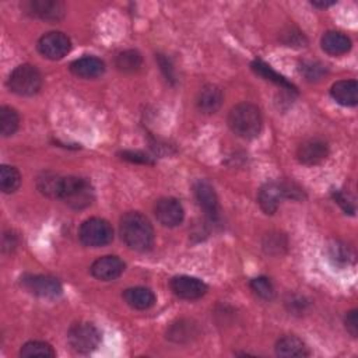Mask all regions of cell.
Instances as JSON below:
<instances>
[{"label":"cell","mask_w":358,"mask_h":358,"mask_svg":"<svg viewBox=\"0 0 358 358\" xmlns=\"http://www.w3.org/2000/svg\"><path fill=\"white\" fill-rule=\"evenodd\" d=\"M333 4H336V1H319V0H315V1H312V6H315V7H317V8H324V7H329V6H333Z\"/></svg>","instance_id":"d590c367"},{"label":"cell","mask_w":358,"mask_h":358,"mask_svg":"<svg viewBox=\"0 0 358 358\" xmlns=\"http://www.w3.org/2000/svg\"><path fill=\"white\" fill-rule=\"evenodd\" d=\"M7 85L11 92L21 96H32L42 87V76L32 64H20L8 76Z\"/></svg>","instance_id":"277c9868"},{"label":"cell","mask_w":358,"mask_h":358,"mask_svg":"<svg viewBox=\"0 0 358 358\" xmlns=\"http://www.w3.org/2000/svg\"><path fill=\"white\" fill-rule=\"evenodd\" d=\"M120 158L129 162H136V164H154L151 157L141 151H131V150H124L120 154Z\"/></svg>","instance_id":"4dcf8cb0"},{"label":"cell","mask_w":358,"mask_h":358,"mask_svg":"<svg viewBox=\"0 0 358 358\" xmlns=\"http://www.w3.org/2000/svg\"><path fill=\"white\" fill-rule=\"evenodd\" d=\"M71 49L70 38L59 31H52L42 35L38 41L39 53L50 60L63 59Z\"/></svg>","instance_id":"ba28073f"},{"label":"cell","mask_w":358,"mask_h":358,"mask_svg":"<svg viewBox=\"0 0 358 358\" xmlns=\"http://www.w3.org/2000/svg\"><path fill=\"white\" fill-rule=\"evenodd\" d=\"M333 197H334V200L337 201V204H340V207L345 211V214H347V213H348V214H354L355 207H354L352 201L348 199V196H345L344 193H341L340 190H337V192H333Z\"/></svg>","instance_id":"836d02e7"},{"label":"cell","mask_w":358,"mask_h":358,"mask_svg":"<svg viewBox=\"0 0 358 358\" xmlns=\"http://www.w3.org/2000/svg\"><path fill=\"white\" fill-rule=\"evenodd\" d=\"M322 49L331 56H341L350 52L351 49V39L338 31H327L323 34L320 39Z\"/></svg>","instance_id":"d6986e66"},{"label":"cell","mask_w":358,"mask_h":358,"mask_svg":"<svg viewBox=\"0 0 358 358\" xmlns=\"http://www.w3.org/2000/svg\"><path fill=\"white\" fill-rule=\"evenodd\" d=\"M20 124V117L15 109L10 106L0 108V131L4 137L13 136Z\"/></svg>","instance_id":"4316f807"},{"label":"cell","mask_w":358,"mask_h":358,"mask_svg":"<svg viewBox=\"0 0 358 358\" xmlns=\"http://www.w3.org/2000/svg\"><path fill=\"white\" fill-rule=\"evenodd\" d=\"M284 199V192L281 182H267L264 183L257 194V203L266 214H274L278 210L281 200Z\"/></svg>","instance_id":"9a60e30c"},{"label":"cell","mask_w":358,"mask_h":358,"mask_svg":"<svg viewBox=\"0 0 358 358\" xmlns=\"http://www.w3.org/2000/svg\"><path fill=\"white\" fill-rule=\"evenodd\" d=\"M20 355L24 358H53L56 352L45 341H28L21 347Z\"/></svg>","instance_id":"cb8c5ba5"},{"label":"cell","mask_w":358,"mask_h":358,"mask_svg":"<svg viewBox=\"0 0 358 358\" xmlns=\"http://www.w3.org/2000/svg\"><path fill=\"white\" fill-rule=\"evenodd\" d=\"M21 287L29 294L41 298H57L62 294V284L57 278L43 274H27L21 277Z\"/></svg>","instance_id":"52a82bcc"},{"label":"cell","mask_w":358,"mask_h":358,"mask_svg":"<svg viewBox=\"0 0 358 358\" xmlns=\"http://www.w3.org/2000/svg\"><path fill=\"white\" fill-rule=\"evenodd\" d=\"M357 313H358V312H357L355 309L350 310V312L345 315V320H344L345 329H347V331H348L352 337H357V334H358V315H357Z\"/></svg>","instance_id":"d6a6232c"},{"label":"cell","mask_w":358,"mask_h":358,"mask_svg":"<svg viewBox=\"0 0 358 358\" xmlns=\"http://www.w3.org/2000/svg\"><path fill=\"white\" fill-rule=\"evenodd\" d=\"M330 257L334 259L337 263H348V260L352 257L350 253L348 246H345L341 242H334L330 246Z\"/></svg>","instance_id":"f546056e"},{"label":"cell","mask_w":358,"mask_h":358,"mask_svg":"<svg viewBox=\"0 0 358 358\" xmlns=\"http://www.w3.org/2000/svg\"><path fill=\"white\" fill-rule=\"evenodd\" d=\"M120 238L127 248L136 252H147L154 243V228L148 218L138 211H129L120 218Z\"/></svg>","instance_id":"6da1fadb"},{"label":"cell","mask_w":358,"mask_h":358,"mask_svg":"<svg viewBox=\"0 0 358 358\" xmlns=\"http://www.w3.org/2000/svg\"><path fill=\"white\" fill-rule=\"evenodd\" d=\"M21 185V175L17 168L11 165H1L0 168V189L3 193H14Z\"/></svg>","instance_id":"484cf974"},{"label":"cell","mask_w":358,"mask_h":358,"mask_svg":"<svg viewBox=\"0 0 358 358\" xmlns=\"http://www.w3.org/2000/svg\"><path fill=\"white\" fill-rule=\"evenodd\" d=\"M158 62H159L161 70L164 71V74H165L166 80L173 81V80H175V76H173V69H172V66H171L169 60H168L166 57H162V56L159 55V56H158Z\"/></svg>","instance_id":"e575fe53"},{"label":"cell","mask_w":358,"mask_h":358,"mask_svg":"<svg viewBox=\"0 0 358 358\" xmlns=\"http://www.w3.org/2000/svg\"><path fill=\"white\" fill-rule=\"evenodd\" d=\"M90 271L96 280L113 281L124 271V263L117 256H102L91 264Z\"/></svg>","instance_id":"4fadbf2b"},{"label":"cell","mask_w":358,"mask_h":358,"mask_svg":"<svg viewBox=\"0 0 358 358\" xmlns=\"http://www.w3.org/2000/svg\"><path fill=\"white\" fill-rule=\"evenodd\" d=\"M24 7L32 17L49 22L60 21L66 11L64 4L56 0H29L24 3Z\"/></svg>","instance_id":"8fae6325"},{"label":"cell","mask_w":358,"mask_h":358,"mask_svg":"<svg viewBox=\"0 0 358 358\" xmlns=\"http://www.w3.org/2000/svg\"><path fill=\"white\" fill-rule=\"evenodd\" d=\"M154 214L159 224L168 228H173L183 221L185 210L179 200L173 197H162L155 203Z\"/></svg>","instance_id":"9c48e42d"},{"label":"cell","mask_w":358,"mask_h":358,"mask_svg":"<svg viewBox=\"0 0 358 358\" xmlns=\"http://www.w3.org/2000/svg\"><path fill=\"white\" fill-rule=\"evenodd\" d=\"M115 66L119 71L123 73H134L141 69L143 66V57L137 50L129 49L120 52L115 59Z\"/></svg>","instance_id":"603a6c76"},{"label":"cell","mask_w":358,"mask_h":358,"mask_svg":"<svg viewBox=\"0 0 358 358\" xmlns=\"http://www.w3.org/2000/svg\"><path fill=\"white\" fill-rule=\"evenodd\" d=\"M228 126L238 137L245 140L256 138L263 126L260 109L249 102L235 105L228 113Z\"/></svg>","instance_id":"7a4b0ae2"},{"label":"cell","mask_w":358,"mask_h":358,"mask_svg":"<svg viewBox=\"0 0 358 358\" xmlns=\"http://www.w3.org/2000/svg\"><path fill=\"white\" fill-rule=\"evenodd\" d=\"M250 289L262 299H271L274 296V287L267 277H256L250 281Z\"/></svg>","instance_id":"f1b7e54d"},{"label":"cell","mask_w":358,"mask_h":358,"mask_svg":"<svg viewBox=\"0 0 358 358\" xmlns=\"http://www.w3.org/2000/svg\"><path fill=\"white\" fill-rule=\"evenodd\" d=\"M67 341L73 351L78 354H90L98 348L101 343V331L92 323L80 322L69 329Z\"/></svg>","instance_id":"5b68a950"},{"label":"cell","mask_w":358,"mask_h":358,"mask_svg":"<svg viewBox=\"0 0 358 358\" xmlns=\"http://www.w3.org/2000/svg\"><path fill=\"white\" fill-rule=\"evenodd\" d=\"M222 91L220 90V87L214 85V84H206L204 87L200 88L199 94H197V108L199 110H201L203 113H215L222 103Z\"/></svg>","instance_id":"e0dca14e"},{"label":"cell","mask_w":358,"mask_h":358,"mask_svg":"<svg viewBox=\"0 0 358 358\" xmlns=\"http://www.w3.org/2000/svg\"><path fill=\"white\" fill-rule=\"evenodd\" d=\"M70 71L80 78H96L105 73V63L95 56H84L70 64Z\"/></svg>","instance_id":"2e32d148"},{"label":"cell","mask_w":358,"mask_h":358,"mask_svg":"<svg viewBox=\"0 0 358 358\" xmlns=\"http://www.w3.org/2000/svg\"><path fill=\"white\" fill-rule=\"evenodd\" d=\"M330 95L343 106H355L358 102V84L355 80H340L331 85Z\"/></svg>","instance_id":"ac0fdd59"},{"label":"cell","mask_w":358,"mask_h":358,"mask_svg":"<svg viewBox=\"0 0 358 358\" xmlns=\"http://www.w3.org/2000/svg\"><path fill=\"white\" fill-rule=\"evenodd\" d=\"M78 238L84 246L101 248L112 242L113 229L106 220L92 217L81 224L78 229Z\"/></svg>","instance_id":"8992f818"},{"label":"cell","mask_w":358,"mask_h":358,"mask_svg":"<svg viewBox=\"0 0 358 358\" xmlns=\"http://www.w3.org/2000/svg\"><path fill=\"white\" fill-rule=\"evenodd\" d=\"M281 239H282V236H281L280 234H274V235L271 234V235L267 236V242H264L263 246H264V249H266L267 252H270V253H273L274 249H275L277 253H278L281 248H285V246H287L285 241L281 242Z\"/></svg>","instance_id":"1f68e13d"},{"label":"cell","mask_w":358,"mask_h":358,"mask_svg":"<svg viewBox=\"0 0 358 358\" xmlns=\"http://www.w3.org/2000/svg\"><path fill=\"white\" fill-rule=\"evenodd\" d=\"M329 155V147L323 140L319 138H309L303 141L298 150L296 157L301 164L305 165H316L326 159Z\"/></svg>","instance_id":"5bb4252c"},{"label":"cell","mask_w":358,"mask_h":358,"mask_svg":"<svg viewBox=\"0 0 358 358\" xmlns=\"http://www.w3.org/2000/svg\"><path fill=\"white\" fill-rule=\"evenodd\" d=\"M94 187L85 178L80 176H64L62 178L59 196L64 204L73 210H83L94 201Z\"/></svg>","instance_id":"3957f363"},{"label":"cell","mask_w":358,"mask_h":358,"mask_svg":"<svg viewBox=\"0 0 358 358\" xmlns=\"http://www.w3.org/2000/svg\"><path fill=\"white\" fill-rule=\"evenodd\" d=\"M193 189H194L196 200L200 208L207 215V218L210 221H217L220 217V204H218L217 193L211 186V183L204 179H200L194 183Z\"/></svg>","instance_id":"7c38bea8"},{"label":"cell","mask_w":358,"mask_h":358,"mask_svg":"<svg viewBox=\"0 0 358 358\" xmlns=\"http://www.w3.org/2000/svg\"><path fill=\"white\" fill-rule=\"evenodd\" d=\"M275 354L278 357L291 358V357H308L309 351L305 343L292 334L282 336L275 343Z\"/></svg>","instance_id":"44dd1931"},{"label":"cell","mask_w":358,"mask_h":358,"mask_svg":"<svg viewBox=\"0 0 358 358\" xmlns=\"http://www.w3.org/2000/svg\"><path fill=\"white\" fill-rule=\"evenodd\" d=\"M299 71L308 81H319L327 73L326 67L317 60H302L299 63Z\"/></svg>","instance_id":"83f0119b"},{"label":"cell","mask_w":358,"mask_h":358,"mask_svg":"<svg viewBox=\"0 0 358 358\" xmlns=\"http://www.w3.org/2000/svg\"><path fill=\"white\" fill-rule=\"evenodd\" d=\"M123 299L130 308L137 310H145L154 306L155 294L145 287H131L123 291Z\"/></svg>","instance_id":"ffe728a7"},{"label":"cell","mask_w":358,"mask_h":358,"mask_svg":"<svg viewBox=\"0 0 358 358\" xmlns=\"http://www.w3.org/2000/svg\"><path fill=\"white\" fill-rule=\"evenodd\" d=\"M60 183H62V176H59L55 172H42L41 176L36 180V186L38 190L48 196V197H56L59 196V189H60Z\"/></svg>","instance_id":"d4e9b609"},{"label":"cell","mask_w":358,"mask_h":358,"mask_svg":"<svg viewBox=\"0 0 358 358\" xmlns=\"http://www.w3.org/2000/svg\"><path fill=\"white\" fill-rule=\"evenodd\" d=\"M172 292L186 301H194L201 298L207 292V285L200 278L192 275H176L169 282Z\"/></svg>","instance_id":"30bf717a"},{"label":"cell","mask_w":358,"mask_h":358,"mask_svg":"<svg viewBox=\"0 0 358 358\" xmlns=\"http://www.w3.org/2000/svg\"><path fill=\"white\" fill-rule=\"evenodd\" d=\"M252 69H253V71H255L256 74H259L260 77H263V78H266V80H268V81H271V83L280 85L282 90H285V91H288V92H296V88H295V85H294L292 83H289V81H288L287 78H284L281 74L275 73V71H274L268 64H266L264 62H262V60H255V62L252 63Z\"/></svg>","instance_id":"7402d4cb"}]
</instances>
